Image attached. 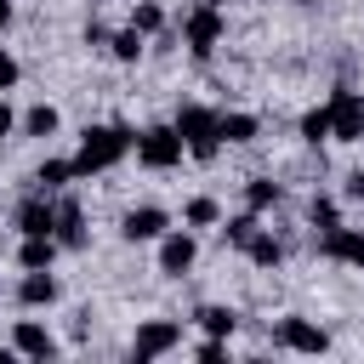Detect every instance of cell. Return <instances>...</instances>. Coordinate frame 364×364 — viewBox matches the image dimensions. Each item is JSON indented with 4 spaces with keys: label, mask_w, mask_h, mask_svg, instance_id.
Wrapping results in <instances>:
<instances>
[{
    "label": "cell",
    "mask_w": 364,
    "mask_h": 364,
    "mask_svg": "<svg viewBox=\"0 0 364 364\" xmlns=\"http://www.w3.org/2000/svg\"><path fill=\"white\" fill-rule=\"evenodd\" d=\"M142 40H148V34H136L131 23H125L119 34H108V51H114V63H136V57H142Z\"/></svg>",
    "instance_id": "obj_21"
},
{
    "label": "cell",
    "mask_w": 364,
    "mask_h": 364,
    "mask_svg": "<svg viewBox=\"0 0 364 364\" xmlns=\"http://www.w3.org/2000/svg\"><path fill=\"white\" fill-rule=\"evenodd\" d=\"M6 23H11V0H0V28H6Z\"/></svg>",
    "instance_id": "obj_31"
},
{
    "label": "cell",
    "mask_w": 364,
    "mask_h": 364,
    "mask_svg": "<svg viewBox=\"0 0 364 364\" xmlns=\"http://www.w3.org/2000/svg\"><path fill=\"white\" fill-rule=\"evenodd\" d=\"M11 125H17V114L6 108V97H0V136H11Z\"/></svg>",
    "instance_id": "obj_30"
},
{
    "label": "cell",
    "mask_w": 364,
    "mask_h": 364,
    "mask_svg": "<svg viewBox=\"0 0 364 364\" xmlns=\"http://www.w3.org/2000/svg\"><path fill=\"white\" fill-rule=\"evenodd\" d=\"M279 199H284L279 182H267V176H250V182H245V205H250V210H267V205H279Z\"/></svg>",
    "instance_id": "obj_24"
},
{
    "label": "cell",
    "mask_w": 364,
    "mask_h": 364,
    "mask_svg": "<svg viewBox=\"0 0 364 364\" xmlns=\"http://www.w3.org/2000/svg\"><path fill=\"white\" fill-rule=\"evenodd\" d=\"M193 256H199V245H193L188 228H171V233L159 239V273H165V279H182V273L193 267Z\"/></svg>",
    "instance_id": "obj_7"
},
{
    "label": "cell",
    "mask_w": 364,
    "mask_h": 364,
    "mask_svg": "<svg viewBox=\"0 0 364 364\" xmlns=\"http://www.w3.org/2000/svg\"><path fill=\"white\" fill-rule=\"evenodd\" d=\"M57 245L63 250H80L85 245V216H80L74 199H57Z\"/></svg>",
    "instance_id": "obj_14"
},
{
    "label": "cell",
    "mask_w": 364,
    "mask_h": 364,
    "mask_svg": "<svg viewBox=\"0 0 364 364\" xmlns=\"http://www.w3.org/2000/svg\"><path fill=\"white\" fill-rule=\"evenodd\" d=\"M136 159H142L148 171H176V165L188 159V142H182V131H176V119L136 131Z\"/></svg>",
    "instance_id": "obj_3"
},
{
    "label": "cell",
    "mask_w": 364,
    "mask_h": 364,
    "mask_svg": "<svg viewBox=\"0 0 364 364\" xmlns=\"http://www.w3.org/2000/svg\"><path fill=\"white\" fill-rule=\"evenodd\" d=\"M17 301H23V307H51V301H57V279H51V267H23V279H17Z\"/></svg>",
    "instance_id": "obj_12"
},
{
    "label": "cell",
    "mask_w": 364,
    "mask_h": 364,
    "mask_svg": "<svg viewBox=\"0 0 364 364\" xmlns=\"http://www.w3.org/2000/svg\"><path fill=\"white\" fill-rule=\"evenodd\" d=\"M256 228H262V222H256V210H239V216H228V222H222V239L245 250V245L256 239Z\"/></svg>",
    "instance_id": "obj_25"
},
{
    "label": "cell",
    "mask_w": 364,
    "mask_h": 364,
    "mask_svg": "<svg viewBox=\"0 0 364 364\" xmlns=\"http://www.w3.org/2000/svg\"><path fill=\"white\" fill-rule=\"evenodd\" d=\"M245 256H250L256 267H279V262H284V245H279L273 233H262V228H256V239L245 245Z\"/></svg>",
    "instance_id": "obj_19"
},
{
    "label": "cell",
    "mask_w": 364,
    "mask_h": 364,
    "mask_svg": "<svg viewBox=\"0 0 364 364\" xmlns=\"http://www.w3.org/2000/svg\"><path fill=\"white\" fill-rule=\"evenodd\" d=\"M193 324H199L205 336H233V330H239V313H233V307H199Z\"/></svg>",
    "instance_id": "obj_16"
},
{
    "label": "cell",
    "mask_w": 364,
    "mask_h": 364,
    "mask_svg": "<svg viewBox=\"0 0 364 364\" xmlns=\"http://www.w3.org/2000/svg\"><path fill=\"white\" fill-rule=\"evenodd\" d=\"M131 28H136V34H159V28H165V6H159V0H136V6H131Z\"/></svg>",
    "instance_id": "obj_20"
},
{
    "label": "cell",
    "mask_w": 364,
    "mask_h": 364,
    "mask_svg": "<svg viewBox=\"0 0 364 364\" xmlns=\"http://www.w3.org/2000/svg\"><path fill=\"white\" fill-rule=\"evenodd\" d=\"M182 222H188V228H216V222H222V205H216L210 193H199V199L182 205Z\"/></svg>",
    "instance_id": "obj_18"
},
{
    "label": "cell",
    "mask_w": 364,
    "mask_h": 364,
    "mask_svg": "<svg viewBox=\"0 0 364 364\" xmlns=\"http://www.w3.org/2000/svg\"><path fill=\"white\" fill-rule=\"evenodd\" d=\"M176 131H182V142H188L193 159H216V148H222V114L188 102V108H176Z\"/></svg>",
    "instance_id": "obj_2"
},
{
    "label": "cell",
    "mask_w": 364,
    "mask_h": 364,
    "mask_svg": "<svg viewBox=\"0 0 364 364\" xmlns=\"http://www.w3.org/2000/svg\"><path fill=\"white\" fill-rule=\"evenodd\" d=\"M34 182H40V193H57V188H68V182H74V159H46V165L34 171Z\"/></svg>",
    "instance_id": "obj_17"
},
{
    "label": "cell",
    "mask_w": 364,
    "mask_h": 364,
    "mask_svg": "<svg viewBox=\"0 0 364 364\" xmlns=\"http://www.w3.org/2000/svg\"><path fill=\"white\" fill-rule=\"evenodd\" d=\"M296 6H313V0H296Z\"/></svg>",
    "instance_id": "obj_33"
},
{
    "label": "cell",
    "mask_w": 364,
    "mask_h": 364,
    "mask_svg": "<svg viewBox=\"0 0 364 364\" xmlns=\"http://www.w3.org/2000/svg\"><path fill=\"white\" fill-rule=\"evenodd\" d=\"M119 233H125L131 245H154V239H165V233H171V216H165L159 205H136V210H125Z\"/></svg>",
    "instance_id": "obj_6"
},
{
    "label": "cell",
    "mask_w": 364,
    "mask_h": 364,
    "mask_svg": "<svg viewBox=\"0 0 364 364\" xmlns=\"http://www.w3.org/2000/svg\"><path fill=\"white\" fill-rule=\"evenodd\" d=\"M11 347H17L23 358H57V336H51L46 324H34V318H23V324L11 330Z\"/></svg>",
    "instance_id": "obj_13"
},
{
    "label": "cell",
    "mask_w": 364,
    "mask_h": 364,
    "mask_svg": "<svg viewBox=\"0 0 364 364\" xmlns=\"http://www.w3.org/2000/svg\"><path fill=\"white\" fill-rule=\"evenodd\" d=\"M301 142H313V148H318V142H336V136H330V108L301 114Z\"/></svg>",
    "instance_id": "obj_26"
},
{
    "label": "cell",
    "mask_w": 364,
    "mask_h": 364,
    "mask_svg": "<svg viewBox=\"0 0 364 364\" xmlns=\"http://www.w3.org/2000/svg\"><path fill=\"white\" fill-rule=\"evenodd\" d=\"M131 148H136V131H131V125H85V136H80V148H74V176L114 171Z\"/></svg>",
    "instance_id": "obj_1"
},
{
    "label": "cell",
    "mask_w": 364,
    "mask_h": 364,
    "mask_svg": "<svg viewBox=\"0 0 364 364\" xmlns=\"http://www.w3.org/2000/svg\"><path fill=\"white\" fill-rule=\"evenodd\" d=\"M57 125H63V114H57L51 102H34V108L23 114V131H28V136H51Z\"/></svg>",
    "instance_id": "obj_22"
},
{
    "label": "cell",
    "mask_w": 364,
    "mask_h": 364,
    "mask_svg": "<svg viewBox=\"0 0 364 364\" xmlns=\"http://www.w3.org/2000/svg\"><path fill=\"white\" fill-rule=\"evenodd\" d=\"M57 233H23V245H17V262L23 267H51L57 262Z\"/></svg>",
    "instance_id": "obj_15"
},
{
    "label": "cell",
    "mask_w": 364,
    "mask_h": 364,
    "mask_svg": "<svg viewBox=\"0 0 364 364\" xmlns=\"http://www.w3.org/2000/svg\"><path fill=\"white\" fill-rule=\"evenodd\" d=\"M17 233H57V199L51 193H34L17 205Z\"/></svg>",
    "instance_id": "obj_11"
},
{
    "label": "cell",
    "mask_w": 364,
    "mask_h": 364,
    "mask_svg": "<svg viewBox=\"0 0 364 364\" xmlns=\"http://www.w3.org/2000/svg\"><path fill=\"white\" fill-rule=\"evenodd\" d=\"M17 74H23V68H17V57H11V51H0V97L17 85Z\"/></svg>",
    "instance_id": "obj_28"
},
{
    "label": "cell",
    "mask_w": 364,
    "mask_h": 364,
    "mask_svg": "<svg viewBox=\"0 0 364 364\" xmlns=\"http://www.w3.org/2000/svg\"><path fill=\"white\" fill-rule=\"evenodd\" d=\"M210 6H233V0H210Z\"/></svg>",
    "instance_id": "obj_32"
},
{
    "label": "cell",
    "mask_w": 364,
    "mask_h": 364,
    "mask_svg": "<svg viewBox=\"0 0 364 364\" xmlns=\"http://www.w3.org/2000/svg\"><path fill=\"white\" fill-rule=\"evenodd\" d=\"M182 40H188V51H193V57H210V51H216V40H222V6L199 0V6L182 17Z\"/></svg>",
    "instance_id": "obj_5"
},
{
    "label": "cell",
    "mask_w": 364,
    "mask_h": 364,
    "mask_svg": "<svg viewBox=\"0 0 364 364\" xmlns=\"http://www.w3.org/2000/svg\"><path fill=\"white\" fill-rule=\"evenodd\" d=\"M313 228H318V233L341 228V210H336V199H313Z\"/></svg>",
    "instance_id": "obj_27"
},
{
    "label": "cell",
    "mask_w": 364,
    "mask_h": 364,
    "mask_svg": "<svg viewBox=\"0 0 364 364\" xmlns=\"http://www.w3.org/2000/svg\"><path fill=\"white\" fill-rule=\"evenodd\" d=\"M279 347L284 353H330V336L307 318H279Z\"/></svg>",
    "instance_id": "obj_9"
},
{
    "label": "cell",
    "mask_w": 364,
    "mask_h": 364,
    "mask_svg": "<svg viewBox=\"0 0 364 364\" xmlns=\"http://www.w3.org/2000/svg\"><path fill=\"white\" fill-rule=\"evenodd\" d=\"M330 136L336 142H364V91H330Z\"/></svg>",
    "instance_id": "obj_4"
},
{
    "label": "cell",
    "mask_w": 364,
    "mask_h": 364,
    "mask_svg": "<svg viewBox=\"0 0 364 364\" xmlns=\"http://www.w3.org/2000/svg\"><path fill=\"white\" fill-rule=\"evenodd\" d=\"M318 250L330 262H347V267H364V228H330L318 239Z\"/></svg>",
    "instance_id": "obj_10"
},
{
    "label": "cell",
    "mask_w": 364,
    "mask_h": 364,
    "mask_svg": "<svg viewBox=\"0 0 364 364\" xmlns=\"http://www.w3.org/2000/svg\"><path fill=\"white\" fill-rule=\"evenodd\" d=\"M171 347H182V324H171V318H148V324L136 330V341H131L136 358H159V353H171Z\"/></svg>",
    "instance_id": "obj_8"
},
{
    "label": "cell",
    "mask_w": 364,
    "mask_h": 364,
    "mask_svg": "<svg viewBox=\"0 0 364 364\" xmlns=\"http://www.w3.org/2000/svg\"><path fill=\"white\" fill-rule=\"evenodd\" d=\"M341 193H347V199H364V171H353V176H347V188H341Z\"/></svg>",
    "instance_id": "obj_29"
},
{
    "label": "cell",
    "mask_w": 364,
    "mask_h": 364,
    "mask_svg": "<svg viewBox=\"0 0 364 364\" xmlns=\"http://www.w3.org/2000/svg\"><path fill=\"white\" fill-rule=\"evenodd\" d=\"M262 119L256 114H222V142H256Z\"/></svg>",
    "instance_id": "obj_23"
}]
</instances>
